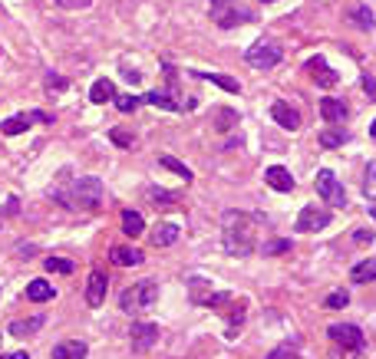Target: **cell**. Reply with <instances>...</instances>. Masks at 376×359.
<instances>
[{
    "instance_id": "cell-10",
    "label": "cell",
    "mask_w": 376,
    "mask_h": 359,
    "mask_svg": "<svg viewBox=\"0 0 376 359\" xmlns=\"http://www.w3.org/2000/svg\"><path fill=\"white\" fill-rule=\"evenodd\" d=\"M307 73L314 76V83L324 86V89H330V86H337V83H340L337 69H330L324 57H310V59H307Z\"/></svg>"
},
{
    "instance_id": "cell-22",
    "label": "cell",
    "mask_w": 376,
    "mask_h": 359,
    "mask_svg": "<svg viewBox=\"0 0 376 359\" xmlns=\"http://www.w3.org/2000/svg\"><path fill=\"white\" fill-rule=\"evenodd\" d=\"M350 280H353V284H370V280H376V257L353 264V270H350Z\"/></svg>"
},
{
    "instance_id": "cell-27",
    "label": "cell",
    "mask_w": 376,
    "mask_h": 359,
    "mask_svg": "<svg viewBox=\"0 0 376 359\" xmlns=\"http://www.w3.org/2000/svg\"><path fill=\"white\" fill-rule=\"evenodd\" d=\"M198 79H208V83L222 86L224 93H241V83H238V79H232V76H224V73H202Z\"/></svg>"
},
{
    "instance_id": "cell-43",
    "label": "cell",
    "mask_w": 376,
    "mask_h": 359,
    "mask_svg": "<svg viewBox=\"0 0 376 359\" xmlns=\"http://www.w3.org/2000/svg\"><path fill=\"white\" fill-rule=\"evenodd\" d=\"M370 215H373V221H376V208H370Z\"/></svg>"
},
{
    "instance_id": "cell-44",
    "label": "cell",
    "mask_w": 376,
    "mask_h": 359,
    "mask_svg": "<svg viewBox=\"0 0 376 359\" xmlns=\"http://www.w3.org/2000/svg\"><path fill=\"white\" fill-rule=\"evenodd\" d=\"M264 4H274V0H264Z\"/></svg>"
},
{
    "instance_id": "cell-7",
    "label": "cell",
    "mask_w": 376,
    "mask_h": 359,
    "mask_svg": "<svg viewBox=\"0 0 376 359\" xmlns=\"http://www.w3.org/2000/svg\"><path fill=\"white\" fill-rule=\"evenodd\" d=\"M330 224V211L317 208V205H304L297 215V234H307V231H324Z\"/></svg>"
},
{
    "instance_id": "cell-13",
    "label": "cell",
    "mask_w": 376,
    "mask_h": 359,
    "mask_svg": "<svg viewBox=\"0 0 376 359\" xmlns=\"http://www.w3.org/2000/svg\"><path fill=\"white\" fill-rule=\"evenodd\" d=\"M109 261L119 264V267H139V264H145V254L139 251V247H132V244H119V247L109 251Z\"/></svg>"
},
{
    "instance_id": "cell-17",
    "label": "cell",
    "mask_w": 376,
    "mask_h": 359,
    "mask_svg": "<svg viewBox=\"0 0 376 359\" xmlns=\"http://www.w3.org/2000/svg\"><path fill=\"white\" fill-rule=\"evenodd\" d=\"M320 115L327 119V122H343L350 115L347 103L343 99H334V96H327V99H320Z\"/></svg>"
},
{
    "instance_id": "cell-9",
    "label": "cell",
    "mask_w": 376,
    "mask_h": 359,
    "mask_svg": "<svg viewBox=\"0 0 376 359\" xmlns=\"http://www.w3.org/2000/svg\"><path fill=\"white\" fill-rule=\"evenodd\" d=\"M129 343H132V350H139V353L152 350L155 343H159V326L149 323V320L132 323V330H129Z\"/></svg>"
},
{
    "instance_id": "cell-31",
    "label": "cell",
    "mask_w": 376,
    "mask_h": 359,
    "mask_svg": "<svg viewBox=\"0 0 376 359\" xmlns=\"http://www.w3.org/2000/svg\"><path fill=\"white\" fill-rule=\"evenodd\" d=\"M43 267H47L50 274H73V270H76V264L67 261V257H47V264Z\"/></svg>"
},
{
    "instance_id": "cell-41",
    "label": "cell",
    "mask_w": 376,
    "mask_h": 359,
    "mask_svg": "<svg viewBox=\"0 0 376 359\" xmlns=\"http://www.w3.org/2000/svg\"><path fill=\"white\" fill-rule=\"evenodd\" d=\"M0 359H30V356L20 350V353H0Z\"/></svg>"
},
{
    "instance_id": "cell-11",
    "label": "cell",
    "mask_w": 376,
    "mask_h": 359,
    "mask_svg": "<svg viewBox=\"0 0 376 359\" xmlns=\"http://www.w3.org/2000/svg\"><path fill=\"white\" fill-rule=\"evenodd\" d=\"M30 122H50V119H47V115H40V113H33V115L17 113V115H10V119H4V122H0V132L13 139V135L27 132V129H30Z\"/></svg>"
},
{
    "instance_id": "cell-30",
    "label": "cell",
    "mask_w": 376,
    "mask_h": 359,
    "mask_svg": "<svg viewBox=\"0 0 376 359\" xmlns=\"http://www.w3.org/2000/svg\"><path fill=\"white\" fill-rule=\"evenodd\" d=\"M261 251H264V257L287 254V251H290V237H274V241H264V244H261Z\"/></svg>"
},
{
    "instance_id": "cell-24",
    "label": "cell",
    "mask_w": 376,
    "mask_h": 359,
    "mask_svg": "<svg viewBox=\"0 0 376 359\" xmlns=\"http://www.w3.org/2000/svg\"><path fill=\"white\" fill-rule=\"evenodd\" d=\"M317 139H320L324 149H340V145L350 142V132H343V129H337V125H330V129H324Z\"/></svg>"
},
{
    "instance_id": "cell-12",
    "label": "cell",
    "mask_w": 376,
    "mask_h": 359,
    "mask_svg": "<svg viewBox=\"0 0 376 359\" xmlns=\"http://www.w3.org/2000/svg\"><path fill=\"white\" fill-rule=\"evenodd\" d=\"M106 287H109V277L106 270H93L86 280V303L89 307H103V300H106Z\"/></svg>"
},
{
    "instance_id": "cell-21",
    "label": "cell",
    "mask_w": 376,
    "mask_h": 359,
    "mask_svg": "<svg viewBox=\"0 0 376 359\" xmlns=\"http://www.w3.org/2000/svg\"><path fill=\"white\" fill-rule=\"evenodd\" d=\"M89 99H93L96 106L109 103V99H116V83H113V79H96V83H93V89H89Z\"/></svg>"
},
{
    "instance_id": "cell-25",
    "label": "cell",
    "mask_w": 376,
    "mask_h": 359,
    "mask_svg": "<svg viewBox=\"0 0 376 359\" xmlns=\"http://www.w3.org/2000/svg\"><path fill=\"white\" fill-rule=\"evenodd\" d=\"M47 323V317H33V320H17V323H10V333L17 336V340H23V336H33V333L40 330Z\"/></svg>"
},
{
    "instance_id": "cell-35",
    "label": "cell",
    "mask_w": 376,
    "mask_h": 359,
    "mask_svg": "<svg viewBox=\"0 0 376 359\" xmlns=\"http://www.w3.org/2000/svg\"><path fill=\"white\" fill-rule=\"evenodd\" d=\"M324 303H327L330 310H340V307H347V303H350V293L347 290H337V293H330Z\"/></svg>"
},
{
    "instance_id": "cell-26",
    "label": "cell",
    "mask_w": 376,
    "mask_h": 359,
    "mask_svg": "<svg viewBox=\"0 0 376 359\" xmlns=\"http://www.w3.org/2000/svg\"><path fill=\"white\" fill-rule=\"evenodd\" d=\"M142 103H152V106H159V109H169V113H182V109H185V106L175 103L172 96L159 93V89H155V93H145V96H142Z\"/></svg>"
},
{
    "instance_id": "cell-42",
    "label": "cell",
    "mask_w": 376,
    "mask_h": 359,
    "mask_svg": "<svg viewBox=\"0 0 376 359\" xmlns=\"http://www.w3.org/2000/svg\"><path fill=\"white\" fill-rule=\"evenodd\" d=\"M370 135H373V139H376V119H373V122H370Z\"/></svg>"
},
{
    "instance_id": "cell-18",
    "label": "cell",
    "mask_w": 376,
    "mask_h": 359,
    "mask_svg": "<svg viewBox=\"0 0 376 359\" xmlns=\"http://www.w3.org/2000/svg\"><path fill=\"white\" fill-rule=\"evenodd\" d=\"M178 234H182V227L172 224V221H162V224H155V231H152V244L155 247H172L175 241H178Z\"/></svg>"
},
{
    "instance_id": "cell-29",
    "label": "cell",
    "mask_w": 376,
    "mask_h": 359,
    "mask_svg": "<svg viewBox=\"0 0 376 359\" xmlns=\"http://www.w3.org/2000/svg\"><path fill=\"white\" fill-rule=\"evenodd\" d=\"M234 125H238V113H234V109H218V115H215V129H218V132H232Z\"/></svg>"
},
{
    "instance_id": "cell-16",
    "label": "cell",
    "mask_w": 376,
    "mask_h": 359,
    "mask_svg": "<svg viewBox=\"0 0 376 359\" xmlns=\"http://www.w3.org/2000/svg\"><path fill=\"white\" fill-rule=\"evenodd\" d=\"M89 346L83 340H63L53 346V359H86Z\"/></svg>"
},
{
    "instance_id": "cell-2",
    "label": "cell",
    "mask_w": 376,
    "mask_h": 359,
    "mask_svg": "<svg viewBox=\"0 0 376 359\" xmlns=\"http://www.w3.org/2000/svg\"><path fill=\"white\" fill-rule=\"evenodd\" d=\"M254 231H258V217L244 215V211H228L224 215V251L248 257L254 251Z\"/></svg>"
},
{
    "instance_id": "cell-40",
    "label": "cell",
    "mask_w": 376,
    "mask_h": 359,
    "mask_svg": "<svg viewBox=\"0 0 376 359\" xmlns=\"http://www.w3.org/2000/svg\"><path fill=\"white\" fill-rule=\"evenodd\" d=\"M363 89H367L370 96L376 93V79H373V76H363Z\"/></svg>"
},
{
    "instance_id": "cell-4",
    "label": "cell",
    "mask_w": 376,
    "mask_h": 359,
    "mask_svg": "<svg viewBox=\"0 0 376 359\" xmlns=\"http://www.w3.org/2000/svg\"><path fill=\"white\" fill-rule=\"evenodd\" d=\"M280 59H284V53H280V47L270 43V40H261V43H254V47L244 53V63L254 69H270V67H278Z\"/></svg>"
},
{
    "instance_id": "cell-28",
    "label": "cell",
    "mask_w": 376,
    "mask_h": 359,
    "mask_svg": "<svg viewBox=\"0 0 376 359\" xmlns=\"http://www.w3.org/2000/svg\"><path fill=\"white\" fill-rule=\"evenodd\" d=\"M159 165H165L169 171H175V175H178L182 181H192L195 178L192 169H188V165H182V161L175 159V155H159Z\"/></svg>"
},
{
    "instance_id": "cell-3",
    "label": "cell",
    "mask_w": 376,
    "mask_h": 359,
    "mask_svg": "<svg viewBox=\"0 0 376 359\" xmlns=\"http://www.w3.org/2000/svg\"><path fill=\"white\" fill-rule=\"evenodd\" d=\"M155 300H159V284H155V280H139V284H132V287H125L123 290L119 307H123L125 313L139 317V313H145Z\"/></svg>"
},
{
    "instance_id": "cell-6",
    "label": "cell",
    "mask_w": 376,
    "mask_h": 359,
    "mask_svg": "<svg viewBox=\"0 0 376 359\" xmlns=\"http://www.w3.org/2000/svg\"><path fill=\"white\" fill-rule=\"evenodd\" d=\"M212 20L218 27L232 30V27H238L241 20H251V10H241L238 0H212Z\"/></svg>"
},
{
    "instance_id": "cell-38",
    "label": "cell",
    "mask_w": 376,
    "mask_h": 359,
    "mask_svg": "<svg viewBox=\"0 0 376 359\" xmlns=\"http://www.w3.org/2000/svg\"><path fill=\"white\" fill-rule=\"evenodd\" d=\"M67 79H63V76H53V73H50L47 76V89H50V93H53V89H67Z\"/></svg>"
},
{
    "instance_id": "cell-34",
    "label": "cell",
    "mask_w": 376,
    "mask_h": 359,
    "mask_svg": "<svg viewBox=\"0 0 376 359\" xmlns=\"http://www.w3.org/2000/svg\"><path fill=\"white\" fill-rule=\"evenodd\" d=\"M109 139H113V142L119 145V149H132V135H129V129H113V132H109Z\"/></svg>"
},
{
    "instance_id": "cell-14",
    "label": "cell",
    "mask_w": 376,
    "mask_h": 359,
    "mask_svg": "<svg viewBox=\"0 0 376 359\" xmlns=\"http://www.w3.org/2000/svg\"><path fill=\"white\" fill-rule=\"evenodd\" d=\"M270 115H274V122H278L280 129H287V132L300 129V113L294 109V106H287V103H274V106H270Z\"/></svg>"
},
{
    "instance_id": "cell-36",
    "label": "cell",
    "mask_w": 376,
    "mask_h": 359,
    "mask_svg": "<svg viewBox=\"0 0 376 359\" xmlns=\"http://www.w3.org/2000/svg\"><path fill=\"white\" fill-rule=\"evenodd\" d=\"M363 195L367 198H376V165L367 169V178H363Z\"/></svg>"
},
{
    "instance_id": "cell-1",
    "label": "cell",
    "mask_w": 376,
    "mask_h": 359,
    "mask_svg": "<svg viewBox=\"0 0 376 359\" xmlns=\"http://www.w3.org/2000/svg\"><path fill=\"white\" fill-rule=\"evenodd\" d=\"M50 195L69 211H99V205H103V181L86 175V178L73 181L67 191H50Z\"/></svg>"
},
{
    "instance_id": "cell-33",
    "label": "cell",
    "mask_w": 376,
    "mask_h": 359,
    "mask_svg": "<svg viewBox=\"0 0 376 359\" xmlns=\"http://www.w3.org/2000/svg\"><path fill=\"white\" fill-rule=\"evenodd\" d=\"M139 103H142L139 96H123V93H116V109H119V113H135V109H139Z\"/></svg>"
},
{
    "instance_id": "cell-20",
    "label": "cell",
    "mask_w": 376,
    "mask_h": 359,
    "mask_svg": "<svg viewBox=\"0 0 376 359\" xmlns=\"http://www.w3.org/2000/svg\"><path fill=\"white\" fill-rule=\"evenodd\" d=\"M347 20L353 23V27H360V30H373L376 27V17H373V10H370L367 4H357V7L347 13Z\"/></svg>"
},
{
    "instance_id": "cell-39",
    "label": "cell",
    "mask_w": 376,
    "mask_h": 359,
    "mask_svg": "<svg viewBox=\"0 0 376 359\" xmlns=\"http://www.w3.org/2000/svg\"><path fill=\"white\" fill-rule=\"evenodd\" d=\"M353 241H357L360 247L370 244V241H373V231H357V234H353Z\"/></svg>"
},
{
    "instance_id": "cell-15",
    "label": "cell",
    "mask_w": 376,
    "mask_h": 359,
    "mask_svg": "<svg viewBox=\"0 0 376 359\" xmlns=\"http://www.w3.org/2000/svg\"><path fill=\"white\" fill-rule=\"evenodd\" d=\"M264 181H268L274 191H294V175H290L284 165H270V169L264 171Z\"/></svg>"
},
{
    "instance_id": "cell-5",
    "label": "cell",
    "mask_w": 376,
    "mask_h": 359,
    "mask_svg": "<svg viewBox=\"0 0 376 359\" xmlns=\"http://www.w3.org/2000/svg\"><path fill=\"white\" fill-rule=\"evenodd\" d=\"M317 195L327 201L330 208H343V205H347V191H343V185H340L337 175L330 169L317 171Z\"/></svg>"
},
{
    "instance_id": "cell-37",
    "label": "cell",
    "mask_w": 376,
    "mask_h": 359,
    "mask_svg": "<svg viewBox=\"0 0 376 359\" xmlns=\"http://www.w3.org/2000/svg\"><path fill=\"white\" fill-rule=\"evenodd\" d=\"M57 4H59L63 10H83V7H89L93 0H57Z\"/></svg>"
},
{
    "instance_id": "cell-23",
    "label": "cell",
    "mask_w": 376,
    "mask_h": 359,
    "mask_svg": "<svg viewBox=\"0 0 376 359\" xmlns=\"http://www.w3.org/2000/svg\"><path fill=\"white\" fill-rule=\"evenodd\" d=\"M142 231H145L142 215H139V211H132V208H125L123 211V234L125 237H139Z\"/></svg>"
},
{
    "instance_id": "cell-32",
    "label": "cell",
    "mask_w": 376,
    "mask_h": 359,
    "mask_svg": "<svg viewBox=\"0 0 376 359\" xmlns=\"http://www.w3.org/2000/svg\"><path fill=\"white\" fill-rule=\"evenodd\" d=\"M264 359H297V343H280L278 350H270Z\"/></svg>"
},
{
    "instance_id": "cell-19",
    "label": "cell",
    "mask_w": 376,
    "mask_h": 359,
    "mask_svg": "<svg viewBox=\"0 0 376 359\" xmlns=\"http://www.w3.org/2000/svg\"><path fill=\"white\" fill-rule=\"evenodd\" d=\"M53 297H57V290H53V284H50V280H30L27 284V300H33V303H50L53 300Z\"/></svg>"
},
{
    "instance_id": "cell-8",
    "label": "cell",
    "mask_w": 376,
    "mask_h": 359,
    "mask_svg": "<svg viewBox=\"0 0 376 359\" xmlns=\"http://www.w3.org/2000/svg\"><path fill=\"white\" fill-rule=\"evenodd\" d=\"M327 336L334 343H340L343 350H363V333H360V326H353V323H334L327 330Z\"/></svg>"
}]
</instances>
